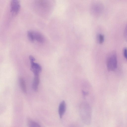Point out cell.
I'll use <instances>...</instances> for the list:
<instances>
[{"instance_id": "9a60e30c", "label": "cell", "mask_w": 127, "mask_h": 127, "mask_svg": "<svg viewBox=\"0 0 127 127\" xmlns=\"http://www.w3.org/2000/svg\"><path fill=\"white\" fill-rule=\"evenodd\" d=\"M75 127V126H71V127Z\"/></svg>"}, {"instance_id": "30bf717a", "label": "cell", "mask_w": 127, "mask_h": 127, "mask_svg": "<svg viewBox=\"0 0 127 127\" xmlns=\"http://www.w3.org/2000/svg\"><path fill=\"white\" fill-rule=\"evenodd\" d=\"M27 35L30 41L33 42L35 40L34 37L33 31H28L27 32Z\"/></svg>"}, {"instance_id": "5b68a950", "label": "cell", "mask_w": 127, "mask_h": 127, "mask_svg": "<svg viewBox=\"0 0 127 127\" xmlns=\"http://www.w3.org/2000/svg\"><path fill=\"white\" fill-rule=\"evenodd\" d=\"M66 104L64 101H62L59 107L58 113L60 118H62L66 111Z\"/></svg>"}, {"instance_id": "52a82bcc", "label": "cell", "mask_w": 127, "mask_h": 127, "mask_svg": "<svg viewBox=\"0 0 127 127\" xmlns=\"http://www.w3.org/2000/svg\"><path fill=\"white\" fill-rule=\"evenodd\" d=\"M39 83V75H34L32 84V87L33 90L35 91L38 90V87Z\"/></svg>"}, {"instance_id": "8fae6325", "label": "cell", "mask_w": 127, "mask_h": 127, "mask_svg": "<svg viewBox=\"0 0 127 127\" xmlns=\"http://www.w3.org/2000/svg\"><path fill=\"white\" fill-rule=\"evenodd\" d=\"M97 38L99 42L100 43H102L103 42L104 40V36L102 34H100L98 35Z\"/></svg>"}, {"instance_id": "5bb4252c", "label": "cell", "mask_w": 127, "mask_h": 127, "mask_svg": "<svg viewBox=\"0 0 127 127\" xmlns=\"http://www.w3.org/2000/svg\"><path fill=\"white\" fill-rule=\"evenodd\" d=\"M29 59L30 63L34 62L35 59L34 58L32 55H30L29 56Z\"/></svg>"}, {"instance_id": "4fadbf2b", "label": "cell", "mask_w": 127, "mask_h": 127, "mask_svg": "<svg viewBox=\"0 0 127 127\" xmlns=\"http://www.w3.org/2000/svg\"><path fill=\"white\" fill-rule=\"evenodd\" d=\"M124 38L127 41V23L124 29Z\"/></svg>"}, {"instance_id": "ba28073f", "label": "cell", "mask_w": 127, "mask_h": 127, "mask_svg": "<svg viewBox=\"0 0 127 127\" xmlns=\"http://www.w3.org/2000/svg\"><path fill=\"white\" fill-rule=\"evenodd\" d=\"M19 83L21 89L25 94L27 93V89L25 82L24 79L22 78H20L19 79Z\"/></svg>"}, {"instance_id": "7a4b0ae2", "label": "cell", "mask_w": 127, "mask_h": 127, "mask_svg": "<svg viewBox=\"0 0 127 127\" xmlns=\"http://www.w3.org/2000/svg\"><path fill=\"white\" fill-rule=\"evenodd\" d=\"M106 64L107 69L109 71H113L116 69L117 58L116 51L112 50L108 53L107 57Z\"/></svg>"}, {"instance_id": "6da1fadb", "label": "cell", "mask_w": 127, "mask_h": 127, "mask_svg": "<svg viewBox=\"0 0 127 127\" xmlns=\"http://www.w3.org/2000/svg\"><path fill=\"white\" fill-rule=\"evenodd\" d=\"M79 112L81 118L86 125H90L91 122L92 110L90 105L86 102L82 103L79 107Z\"/></svg>"}, {"instance_id": "8992f818", "label": "cell", "mask_w": 127, "mask_h": 127, "mask_svg": "<svg viewBox=\"0 0 127 127\" xmlns=\"http://www.w3.org/2000/svg\"><path fill=\"white\" fill-rule=\"evenodd\" d=\"M34 40L40 43L44 42V38L43 35L40 33L36 31H33Z\"/></svg>"}, {"instance_id": "9c48e42d", "label": "cell", "mask_w": 127, "mask_h": 127, "mask_svg": "<svg viewBox=\"0 0 127 127\" xmlns=\"http://www.w3.org/2000/svg\"><path fill=\"white\" fill-rule=\"evenodd\" d=\"M27 124L28 127H41L37 123L30 119L28 120Z\"/></svg>"}, {"instance_id": "3957f363", "label": "cell", "mask_w": 127, "mask_h": 127, "mask_svg": "<svg viewBox=\"0 0 127 127\" xmlns=\"http://www.w3.org/2000/svg\"><path fill=\"white\" fill-rule=\"evenodd\" d=\"M20 1L18 0H12L10 3V11L14 15H16L20 10Z\"/></svg>"}, {"instance_id": "277c9868", "label": "cell", "mask_w": 127, "mask_h": 127, "mask_svg": "<svg viewBox=\"0 0 127 127\" xmlns=\"http://www.w3.org/2000/svg\"><path fill=\"white\" fill-rule=\"evenodd\" d=\"M31 70L33 73L34 75H39L41 72L42 67L38 63L34 62L30 63Z\"/></svg>"}, {"instance_id": "7c38bea8", "label": "cell", "mask_w": 127, "mask_h": 127, "mask_svg": "<svg viewBox=\"0 0 127 127\" xmlns=\"http://www.w3.org/2000/svg\"><path fill=\"white\" fill-rule=\"evenodd\" d=\"M123 53L124 56L127 61V47H124L123 50Z\"/></svg>"}]
</instances>
